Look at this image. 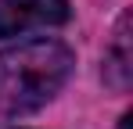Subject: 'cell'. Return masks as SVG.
<instances>
[{
	"mask_svg": "<svg viewBox=\"0 0 133 129\" xmlns=\"http://www.w3.org/2000/svg\"><path fill=\"white\" fill-rule=\"evenodd\" d=\"M119 129H130V111H126V115L119 118Z\"/></svg>",
	"mask_w": 133,
	"mask_h": 129,
	"instance_id": "obj_4",
	"label": "cell"
},
{
	"mask_svg": "<svg viewBox=\"0 0 133 129\" xmlns=\"http://www.w3.org/2000/svg\"><path fill=\"white\" fill-rule=\"evenodd\" d=\"M68 18V0H0V40H15L36 29H58Z\"/></svg>",
	"mask_w": 133,
	"mask_h": 129,
	"instance_id": "obj_2",
	"label": "cell"
},
{
	"mask_svg": "<svg viewBox=\"0 0 133 129\" xmlns=\"http://www.w3.org/2000/svg\"><path fill=\"white\" fill-rule=\"evenodd\" d=\"M133 79V47H130V15H122L115 25L111 47L104 54V83L111 90H126Z\"/></svg>",
	"mask_w": 133,
	"mask_h": 129,
	"instance_id": "obj_3",
	"label": "cell"
},
{
	"mask_svg": "<svg viewBox=\"0 0 133 129\" xmlns=\"http://www.w3.org/2000/svg\"><path fill=\"white\" fill-rule=\"evenodd\" d=\"M76 68L72 47L54 36L22 40L0 50V118H22L50 104Z\"/></svg>",
	"mask_w": 133,
	"mask_h": 129,
	"instance_id": "obj_1",
	"label": "cell"
}]
</instances>
